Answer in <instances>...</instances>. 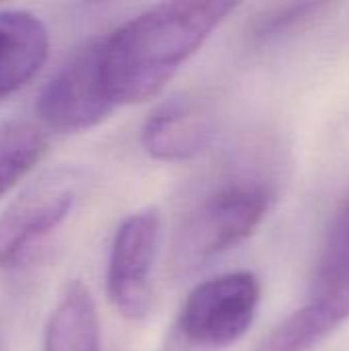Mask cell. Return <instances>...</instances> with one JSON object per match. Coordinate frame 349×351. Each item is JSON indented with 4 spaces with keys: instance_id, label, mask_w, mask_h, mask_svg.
Masks as SVG:
<instances>
[{
    "instance_id": "12",
    "label": "cell",
    "mask_w": 349,
    "mask_h": 351,
    "mask_svg": "<svg viewBox=\"0 0 349 351\" xmlns=\"http://www.w3.org/2000/svg\"><path fill=\"white\" fill-rule=\"evenodd\" d=\"M333 331L331 323L304 304L274 327L253 351H313Z\"/></svg>"
},
{
    "instance_id": "6",
    "label": "cell",
    "mask_w": 349,
    "mask_h": 351,
    "mask_svg": "<svg viewBox=\"0 0 349 351\" xmlns=\"http://www.w3.org/2000/svg\"><path fill=\"white\" fill-rule=\"evenodd\" d=\"M158 237L156 210L130 214L115 230L107 263V296L113 308L130 321H140L150 311V276Z\"/></svg>"
},
{
    "instance_id": "11",
    "label": "cell",
    "mask_w": 349,
    "mask_h": 351,
    "mask_svg": "<svg viewBox=\"0 0 349 351\" xmlns=\"http://www.w3.org/2000/svg\"><path fill=\"white\" fill-rule=\"evenodd\" d=\"M47 138L31 121L0 123V197L10 191L45 154Z\"/></svg>"
},
{
    "instance_id": "10",
    "label": "cell",
    "mask_w": 349,
    "mask_h": 351,
    "mask_svg": "<svg viewBox=\"0 0 349 351\" xmlns=\"http://www.w3.org/2000/svg\"><path fill=\"white\" fill-rule=\"evenodd\" d=\"M43 351H101L97 306L82 282H72L51 311Z\"/></svg>"
},
{
    "instance_id": "3",
    "label": "cell",
    "mask_w": 349,
    "mask_h": 351,
    "mask_svg": "<svg viewBox=\"0 0 349 351\" xmlns=\"http://www.w3.org/2000/svg\"><path fill=\"white\" fill-rule=\"evenodd\" d=\"M103 64V37L78 47L43 84L35 109L45 128L78 134L99 125L115 109Z\"/></svg>"
},
{
    "instance_id": "2",
    "label": "cell",
    "mask_w": 349,
    "mask_h": 351,
    "mask_svg": "<svg viewBox=\"0 0 349 351\" xmlns=\"http://www.w3.org/2000/svg\"><path fill=\"white\" fill-rule=\"evenodd\" d=\"M274 191L255 177H234L204 195L179 224L169 255L175 280L247 241L267 218Z\"/></svg>"
},
{
    "instance_id": "4",
    "label": "cell",
    "mask_w": 349,
    "mask_h": 351,
    "mask_svg": "<svg viewBox=\"0 0 349 351\" xmlns=\"http://www.w3.org/2000/svg\"><path fill=\"white\" fill-rule=\"evenodd\" d=\"M261 284L251 271H234L195 286L179 313V331L200 348H228L245 337L257 317Z\"/></svg>"
},
{
    "instance_id": "7",
    "label": "cell",
    "mask_w": 349,
    "mask_h": 351,
    "mask_svg": "<svg viewBox=\"0 0 349 351\" xmlns=\"http://www.w3.org/2000/svg\"><path fill=\"white\" fill-rule=\"evenodd\" d=\"M216 134V109L208 97L179 95L160 103L142 125V146L163 162L197 156Z\"/></svg>"
},
{
    "instance_id": "5",
    "label": "cell",
    "mask_w": 349,
    "mask_h": 351,
    "mask_svg": "<svg viewBox=\"0 0 349 351\" xmlns=\"http://www.w3.org/2000/svg\"><path fill=\"white\" fill-rule=\"evenodd\" d=\"M80 177L74 169H49L33 179L0 214V267H12L70 214Z\"/></svg>"
},
{
    "instance_id": "9",
    "label": "cell",
    "mask_w": 349,
    "mask_h": 351,
    "mask_svg": "<svg viewBox=\"0 0 349 351\" xmlns=\"http://www.w3.org/2000/svg\"><path fill=\"white\" fill-rule=\"evenodd\" d=\"M49 53V33L27 10H0V99L16 93L41 70Z\"/></svg>"
},
{
    "instance_id": "8",
    "label": "cell",
    "mask_w": 349,
    "mask_h": 351,
    "mask_svg": "<svg viewBox=\"0 0 349 351\" xmlns=\"http://www.w3.org/2000/svg\"><path fill=\"white\" fill-rule=\"evenodd\" d=\"M306 304L335 329L349 321V195L327 228Z\"/></svg>"
},
{
    "instance_id": "13",
    "label": "cell",
    "mask_w": 349,
    "mask_h": 351,
    "mask_svg": "<svg viewBox=\"0 0 349 351\" xmlns=\"http://www.w3.org/2000/svg\"><path fill=\"white\" fill-rule=\"evenodd\" d=\"M329 8L327 2H290V4H274L255 16L251 23V39L257 45L276 41L284 35H290L296 29L306 27L317 16H321Z\"/></svg>"
},
{
    "instance_id": "1",
    "label": "cell",
    "mask_w": 349,
    "mask_h": 351,
    "mask_svg": "<svg viewBox=\"0 0 349 351\" xmlns=\"http://www.w3.org/2000/svg\"><path fill=\"white\" fill-rule=\"evenodd\" d=\"M237 8L224 0L156 4L103 37V64L115 105L154 99Z\"/></svg>"
}]
</instances>
